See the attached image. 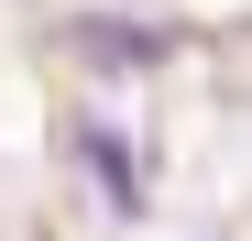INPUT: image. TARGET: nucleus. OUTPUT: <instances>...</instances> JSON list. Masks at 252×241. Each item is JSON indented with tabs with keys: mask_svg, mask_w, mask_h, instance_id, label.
<instances>
[{
	"mask_svg": "<svg viewBox=\"0 0 252 241\" xmlns=\"http://www.w3.org/2000/svg\"><path fill=\"white\" fill-rule=\"evenodd\" d=\"M66 44L88 55V66H110V77L176 66V33H154V22H132V11H66Z\"/></svg>",
	"mask_w": 252,
	"mask_h": 241,
	"instance_id": "nucleus-2",
	"label": "nucleus"
},
{
	"mask_svg": "<svg viewBox=\"0 0 252 241\" xmlns=\"http://www.w3.org/2000/svg\"><path fill=\"white\" fill-rule=\"evenodd\" d=\"M66 153H77V176L99 186V209H110V219H143V209H154V197H143V153L121 143V120H110V110H77V120H66Z\"/></svg>",
	"mask_w": 252,
	"mask_h": 241,
	"instance_id": "nucleus-1",
	"label": "nucleus"
}]
</instances>
